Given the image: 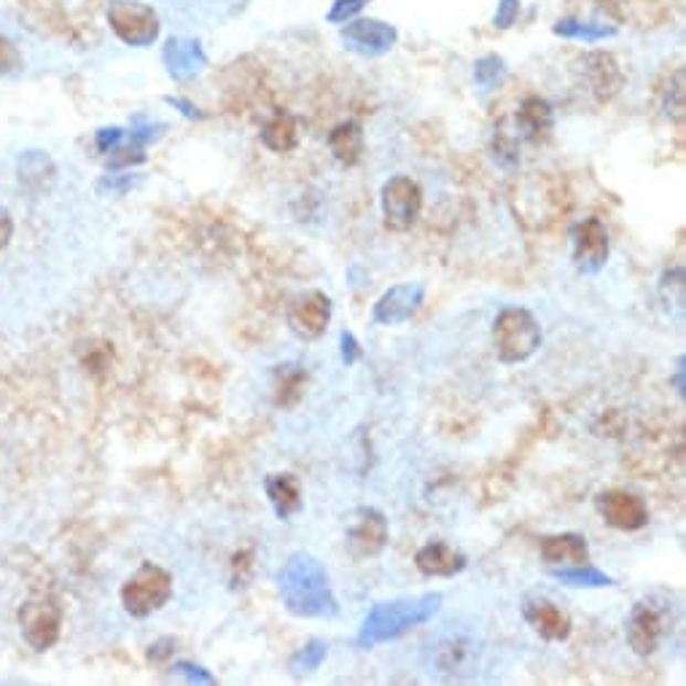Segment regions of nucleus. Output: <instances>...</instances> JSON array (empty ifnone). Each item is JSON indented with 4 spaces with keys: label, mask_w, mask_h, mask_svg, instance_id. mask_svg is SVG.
Returning a JSON list of instances; mask_svg holds the SVG:
<instances>
[{
    "label": "nucleus",
    "mask_w": 686,
    "mask_h": 686,
    "mask_svg": "<svg viewBox=\"0 0 686 686\" xmlns=\"http://www.w3.org/2000/svg\"><path fill=\"white\" fill-rule=\"evenodd\" d=\"M277 592L288 614L299 620H334L339 614L329 571L310 552H294L283 562L277 571Z\"/></svg>",
    "instance_id": "f257e3e1"
},
{
    "label": "nucleus",
    "mask_w": 686,
    "mask_h": 686,
    "mask_svg": "<svg viewBox=\"0 0 686 686\" xmlns=\"http://www.w3.org/2000/svg\"><path fill=\"white\" fill-rule=\"evenodd\" d=\"M442 592H425V595L415 598H395V601L374 603L369 614L363 616L361 627H358L356 646L374 648L388 644V641L401 638V635L418 630L420 624L434 620L442 611Z\"/></svg>",
    "instance_id": "f03ea898"
},
{
    "label": "nucleus",
    "mask_w": 686,
    "mask_h": 686,
    "mask_svg": "<svg viewBox=\"0 0 686 686\" xmlns=\"http://www.w3.org/2000/svg\"><path fill=\"white\" fill-rule=\"evenodd\" d=\"M543 342L541 324L525 307H504L493 320V348L504 367H517L539 353Z\"/></svg>",
    "instance_id": "7ed1b4c3"
},
{
    "label": "nucleus",
    "mask_w": 686,
    "mask_h": 686,
    "mask_svg": "<svg viewBox=\"0 0 686 686\" xmlns=\"http://www.w3.org/2000/svg\"><path fill=\"white\" fill-rule=\"evenodd\" d=\"M667 601H659V592L641 598L638 603L630 609L627 622H624V638L633 654L638 657H652L663 641L671 633V609Z\"/></svg>",
    "instance_id": "20e7f679"
},
{
    "label": "nucleus",
    "mask_w": 686,
    "mask_h": 686,
    "mask_svg": "<svg viewBox=\"0 0 686 686\" xmlns=\"http://www.w3.org/2000/svg\"><path fill=\"white\" fill-rule=\"evenodd\" d=\"M172 598V577L157 562H140L138 571L122 587V605L127 614L146 620L154 611L165 609Z\"/></svg>",
    "instance_id": "39448f33"
},
{
    "label": "nucleus",
    "mask_w": 686,
    "mask_h": 686,
    "mask_svg": "<svg viewBox=\"0 0 686 686\" xmlns=\"http://www.w3.org/2000/svg\"><path fill=\"white\" fill-rule=\"evenodd\" d=\"M382 224L391 232H410L423 210V191L410 176H393L380 191Z\"/></svg>",
    "instance_id": "423d86ee"
},
{
    "label": "nucleus",
    "mask_w": 686,
    "mask_h": 686,
    "mask_svg": "<svg viewBox=\"0 0 686 686\" xmlns=\"http://www.w3.org/2000/svg\"><path fill=\"white\" fill-rule=\"evenodd\" d=\"M611 240L609 229L601 219L590 215V219L579 221L571 229V262L582 275H598L609 262Z\"/></svg>",
    "instance_id": "0eeeda50"
},
{
    "label": "nucleus",
    "mask_w": 686,
    "mask_h": 686,
    "mask_svg": "<svg viewBox=\"0 0 686 686\" xmlns=\"http://www.w3.org/2000/svg\"><path fill=\"white\" fill-rule=\"evenodd\" d=\"M331 315H334L331 296L313 288V292L296 296L292 307H288L286 313L288 331H292L296 339H302V342H315V339L324 337L326 329H329Z\"/></svg>",
    "instance_id": "6e6552de"
},
{
    "label": "nucleus",
    "mask_w": 686,
    "mask_h": 686,
    "mask_svg": "<svg viewBox=\"0 0 686 686\" xmlns=\"http://www.w3.org/2000/svg\"><path fill=\"white\" fill-rule=\"evenodd\" d=\"M388 541H391V528H388V517L382 515L374 506H361L356 509L353 523L348 525V534H345V543H348V552L356 560L377 558V555L386 552Z\"/></svg>",
    "instance_id": "1a4fd4ad"
},
{
    "label": "nucleus",
    "mask_w": 686,
    "mask_h": 686,
    "mask_svg": "<svg viewBox=\"0 0 686 686\" xmlns=\"http://www.w3.org/2000/svg\"><path fill=\"white\" fill-rule=\"evenodd\" d=\"M520 611L528 627L549 644H562V641L571 638V614L555 598L543 595V592H530V595H525Z\"/></svg>",
    "instance_id": "9d476101"
},
{
    "label": "nucleus",
    "mask_w": 686,
    "mask_h": 686,
    "mask_svg": "<svg viewBox=\"0 0 686 686\" xmlns=\"http://www.w3.org/2000/svg\"><path fill=\"white\" fill-rule=\"evenodd\" d=\"M595 509L601 515V520L609 528L622 530V534H635V530L646 528L648 525V506L646 500L630 490H603L595 498Z\"/></svg>",
    "instance_id": "9b49d317"
},
{
    "label": "nucleus",
    "mask_w": 686,
    "mask_h": 686,
    "mask_svg": "<svg viewBox=\"0 0 686 686\" xmlns=\"http://www.w3.org/2000/svg\"><path fill=\"white\" fill-rule=\"evenodd\" d=\"M108 20L116 35L129 46H148L159 35V20L154 9L138 0H114L108 9Z\"/></svg>",
    "instance_id": "f8f14e48"
},
{
    "label": "nucleus",
    "mask_w": 686,
    "mask_h": 686,
    "mask_svg": "<svg viewBox=\"0 0 686 686\" xmlns=\"http://www.w3.org/2000/svg\"><path fill=\"white\" fill-rule=\"evenodd\" d=\"M579 82L587 86L592 97L598 101H611L624 86V73L620 63L609 52H587L577 60Z\"/></svg>",
    "instance_id": "ddd939ff"
},
{
    "label": "nucleus",
    "mask_w": 686,
    "mask_h": 686,
    "mask_svg": "<svg viewBox=\"0 0 686 686\" xmlns=\"http://www.w3.org/2000/svg\"><path fill=\"white\" fill-rule=\"evenodd\" d=\"M425 302L423 283H399L391 286L372 307V320L377 326H401L418 315Z\"/></svg>",
    "instance_id": "4468645a"
},
{
    "label": "nucleus",
    "mask_w": 686,
    "mask_h": 686,
    "mask_svg": "<svg viewBox=\"0 0 686 686\" xmlns=\"http://www.w3.org/2000/svg\"><path fill=\"white\" fill-rule=\"evenodd\" d=\"M22 620V635L30 646L39 648H49L54 641L60 638V622H63V614L52 601L41 598V601H30L22 609L20 614Z\"/></svg>",
    "instance_id": "2eb2a0df"
},
{
    "label": "nucleus",
    "mask_w": 686,
    "mask_h": 686,
    "mask_svg": "<svg viewBox=\"0 0 686 686\" xmlns=\"http://www.w3.org/2000/svg\"><path fill=\"white\" fill-rule=\"evenodd\" d=\"M468 560L447 541H429L415 552V568L429 579H453L466 571Z\"/></svg>",
    "instance_id": "dca6fc26"
},
{
    "label": "nucleus",
    "mask_w": 686,
    "mask_h": 686,
    "mask_svg": "<svg viewBox=\"0 0 686 686\" xmlns=\"http://www.w3.org/2000/svg\"><path fill=\"white\" fill-rule=\"evenodd\" d=\"M539 555L549 568L584 566L590 562V543H587V536L566 530V534L543 536Z\"/></svg>",
    "instance_id": "f3484780"
},
{
    "label": "nucleus",
    "mask_w": 686,
    "mask_h": 686,
    "mask_svg": "<svg viewBox=\"0 0 686 686\" xmlns=\"http://www.w3.org/2000/svg\"><path fill=\"white\" fill-rule=\"evenodd\" d=\"M264 493L275 511L277 520H292L305 509V493L294 474H267L264 477Z\"/></svg>",
    "instance_id": "a211bd4d"
},
{
    "label": "nucleus",
    "mask_w": 686,
    "mask_h": 686,
    "mask_svg": "<svg viewBox=\"0 0 686 686\" xmlns=\"http://www.w3.org/2000/svg\"><path fill=\"white\" fill-rule=\"evenodd\" d=\"M342 39L350 49L361 54H386L391 52L395 43V30L391 24L377 22V20H358L348 24V30H342Z\"/></svg>",
    "instance_id": "6ab92c4d"
},
{
    "label": "nucleus",
    "mask_w": 686,
    "mask_h": 686,
    "mask_svg": "<svg viewBox=\"0 0 686 686\" xmlns=\"http://www.w3.org/2000/svg\"><path fill=\"white\" fill-rule=\"evenodd\" d=\"M555 129V110L552 105L541 97H528L517 110V133L528 144H543Z\"/></svg>",
    "instance_id": "aec40b11"
},
{
    "label": "nucleus",
    "mask_w": 686,
    "mask_h": 686,
    "mask_svg": "<svg viewBox=\"0 0 686 686\" xmlns=\"http://www.w3.org/2000/svg\"><path fill=\"white\" fill-rule=\"evenodd\" d=\"M307 380H310V374H307L302 363H277L272 369V401H275V407L292 410V407L299 404L302 395H305Z\"/></svg>",
    "instance_id": "412c9836"
},
{
    "label": "nucleus",
    "mask_w": 686,
    "mask_h": 686,
    "mask_svg": "<svg viewBox=\"0 0 686 686\" xmlns=\"http://www.w3.org/2000/svg\"><path fill=\"white\" fill-rule=\"evenodd\" d=\"M262 144L275 154L294 151L296 144H299V125L288 110H277L262 127Z\"/></svg>",
    "instance_id": "4be33fe9"
},
{
    "label": "nucleus",
    "mask_w": 686,
    "mask_h": 686,
    "mask_svg": "<svg viewBox=\"0 0 686 686\" xmlns=\"http://www.w3.org/2000/svg\"><path fill=\"white\" fill-rule=\"evenodd\" d=\"M329 151L339 165L353 167L363 154V133L356 122H342L329 133Z\"/></svg>",
    "instance_id": "5701e85b"
},
{
    "label": "nucleus",
    "mask_w": 686,
    "mask_h": 686,
    "mask_svg": "<svg viewBox=\"0 0 686 686\" xmlns=\"http://www.w3.org/2000/svg\"><path fill=\"white\" fill-rule=\"evenodd\" d=\"M552 577L568 587H582V590H601V587H614V577L601 571L598 566H571V568H552Z\"/></svg>",
    "instance_id": "b1692460"
},
{
    "label": "nucleus",
    "mask_w": 686,
    "mask_h": 686,
    "mask_svg": "<svg viewBox=\"0 0 686 686\" xmlns=\"http://www.w3.org/2000/svg\"><path fill=\"white\" fill-rule=\"evenodd\" d=\"M326 657H329V644H326V641L320 638L307 641L305 646H299L292 657H288V673H292V678L313 676V673L320 671V665L326 663Z\"/></svg>",
    "instance_id": "393cba45"
},
{
    "label": "nucleus",
    "mask_w": 686,
    "mask_h": 686,
    "mask_svg": "<svg viewBox=\"0 0 686 686\" xmlns=\"http://www.w3.org/2000/svg\"><path fill=\"white\" fill-rule=\"evenodd\" d=\"M167 65H170V73L176 78L194 76L202 65L200 43H189V52H183V43L172 41L170 49H167Z\"/></svg>",
    "instance_id": "a878e982"
},
{
    "label": "nucleus",
    "mask_w": 686,
    "mask_h": 686,
    "mask_svg": "<svg viewBox=\"0 0 686 686\" xmlns=\"http://www.w3.org/2000/svg\"><path fill=\"white\" fill-rule=\"evenodd\" d=\"M684 267H671L663 272V277H659V299H663V305L667 307H676V310H682L684 307Z\"/></svg>",
    "instance_id": "bb28decb"
},
{
    "label": "nucleus",
    "mask_w": 686,
    "mask_h": 686,
    "mask_svg": "<svg viewBox=\"0 0 686 686\" xmlns=\"http://www.w3.org/2000/svg\"><path fill=\"white\" fill-rule=\"evenodd\" d=\"M506 76V67L504 60L496 57V54H487L482 57L477 65H474V82H477L482 89H496V86L504 82Z\"/></svg>",
    "instance_id": "cd10ccee"
},
{
    "label": "nucleus",
    "mask_w": 686,
    "mask_h": 686,
    "mask_svg": "<svg viewBox=\"0 0 686 686\" xmlns=\"http://www.w3.org/2000/svg\"><path fill=\"white\" fill-rule=\"evenodd\" d=\"M496 159L504 167H515L520 162V154H517V138L506 133L504 127L496 133Z\"/></svg>",
    "instance_id": "c85d7f7f"
},
{
    "label": "nucleus",
    "mask_w": 686,
    "mask_h": 686,
    "mask_svg": "<svg viewBox=\"0 0 686 686\" xmlns=\"http://www.w3.org/2000/svg\"><path fill=\"white\" fill-rule=\"evenodd\" d=\"M339 356H342L345 367H356V363L361 361L363 350H361V345H358L353 331H348V329L339 331Z\"/></svg>",
    "instance_id": "c756f323"
},
{
    "label": "nucleus",
    "mask_w": 686,
    "mask_h": 686,
    "mask_svg": "<svg viewBox=\"0 0 686 686\" xmlns=\"http://www.w3.org/2000/svg\"><path fill=\"white\" fill-rule=\"evenodd\" d=\"M560 35H568V39H587V41H598V39H605V35H611V30L605 28H582V24H573V22H560L558 28Z\"/></svg>",
    "instance_id": "7c9ffc66"
},
{
    "label": "nucleus",
    "mask_w": 686,
    "mask_h": 686,
    "mask_svg": "<svg viewBox=\"0 0 686 686\" xmlns=\"http://www.w3.org/2000/svg\"><path fill=\"white\" fill-rule=\"evenodd\" d=\"M172 671L178 673V676L187 678L189 684H215V676L210 671H205L202 665H194V663H176L172 665Z\"/></svg>",
    "instance_id": "2f4dec72"
},
{
    "label": "nucleus",
    "mask_w": 686,
    "mask_h": 686,
    "mask_svg": "<svg viewBox=\"0 0 686 686\" xmlns=\"http://www.w3.org/2000/svg\"><path fill=\"white\" fill-rule=\"evenodd\" d=\"M251 560H253V552L234 555V560H232V571H234L232 582H234V587H249L251 579L245 577V571H253V562Z\"/></svg>",
    "instance_id": "473e14b6"
},
{
    "label": "nucleus",
    "mask_w": 686,
    "mask_h": 686,
    "mask_svg": "<svg viewBox=\"0 0 686 686\" xmlns=\"http://www.w3.org/2000/svg\"><path fill=\"white\" fill-rule=\"evenodd\" d=\"M363 9V0H337L334 9L329 11L331 22H348L350 17H356Z\"/></svg>",
    "instance_id": "72a5a7b5"
},
{
    "label": "nucleus",
    "mask_w": 686,
    "mask_h": 686,
    "mask_svg": "<svg viewBox=\"0 0 686 686\" xmlns=\"http://www.w3.org/2000/svg\"><path fill=\"white\" fill-rule=\"evenodd\" d=\"M520 14V0H500L498 14H496V28H511Z\"/></svg>",
    "instance_id": "f704fd0d"
},
{
    "label": "nucleus",
    "mask_w": 686,
    "mask_h": 686,
    "mask_svg": "<svg viewBox=\"0 0 686 686\" xmlns=\"http://www.w3.org/2000/svg\"><path fill=\"white\" fill-rule=\"evenodd\" d=\"M671 386L676 388V393L684 399L686 395V358L684 356L676 358V372H673L671 377Z\"/></svg>",
    "instance_id": "c9c22d12"
},
{
    "label": "nucleus",
    "mask_w": 686,
    "mask_h": 686,
    "mask_svg": "<svg viewBox=\"0 0 686 686\" xmlns=\"http://www.w3.org/2000/svg\"><path fill=\"white\" fill-rule=\"evenodd\" d=\"M11 238V219H9V210L0 208V245L9 243Z\"/></svg>",
    "instance_id": "e433bc0d"
}]
</instances>
